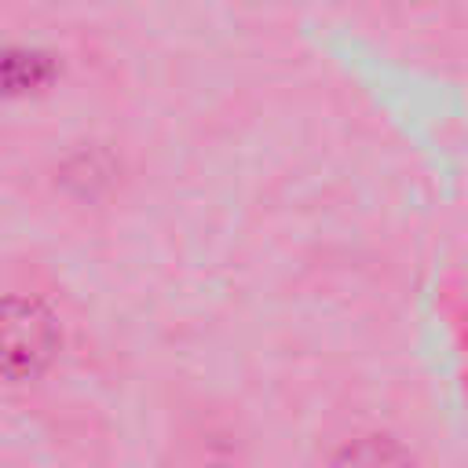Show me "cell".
Returning <instances> with one entry per match:
<instances>
[{"label": "cell", "instance_id": "obj_1", "mask_svg": "<svg viewBox=\"0 0 468 468\" xmlns=\"http://www.w3.org/2000/svg\"><path fill=\"white\" fill-rule=\"evenodd\" d=\"M55 322L37 300L4 303V373L7 380L33 377L55 351Z\"/></svg>", "mask_w": 468, "mask_h": 468}]
</instances>
